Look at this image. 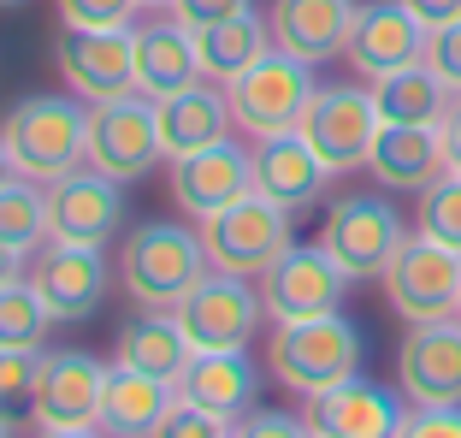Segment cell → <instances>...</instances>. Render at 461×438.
<instances>
[{
	"mask_svg": "<svg viewBox=\"0 0 461 438\" xmlns=\"http://www.w3.org/2000/svg\"><path fill=\"white\" fill-rule=\"evenodd\" d=\"M207 273H213V267H207L202 232L172 225V219H142L119 249V278H124V290H131V302L149 308V315H172Z\"/></svg>",
	"mask_w": 461,
	"mask_h": 438,
	"instance_id": "6da1fadb",
	"label": "cell"
},
{
	"mask_svg": "<svg viewBox=\"0 0 461 438\" xmlns=\"http://www.w3.org/2000/svg\"><path fill=\"white\" fill-rule=\"evenodd\" d=\"M36 438H107L101 426H41Z\"/></svg>",
	"mask_w": 461,
	"mask_h": 438,
	"instance_id": "7bdbcfd3",
	"label": "cell"
},
{
	"mask_svg": "<svg viewBox=\"0 0 461 438\" xmlns=\"http://www.w3.org/2000/svg\"><path fill=\"white\" fill-rule=\"evenodd\" d=\"M230 438H313L308 415H285V409H255V415H237Z\"/></svg>",
	"mask_w": 461,
	"mask_h": 438,
	"instance_id": "8d00e7d4",
	"label": "cell"
},
{
	"mask_svg": "<svg viewBox=\"0 0 461 438\" xmlns=\"http://www.w3.org/2000/svg\"><path fill=\"white\" fill-rule=\"evenodd\" d=\"M154 160H166V149L149 96H119L89 107V166L95 172H107L113 184H136L154 172Z\"/></svg>",
	"mask_w": 461,
	"mask_h": 438,
	"instance_id": "8fae6325",
	"label": "cell"
},
{
	"mask_svg": "<svg viewBox=\"0 0 461 438\" xmlns=\"http://www.w3.org/2000/svg\"><path fill=\"white\" fill-rule=\"evenodd\" d=\"M366 172L379 190H414L420 196L432 178H444V131L438 124H379L373 154H366Z\"/></svg>",
	"mask_w": 461,
	"mask_h": 438,
	"instance_id": "7402d4cb",
	"label": "cell"
},
{
	"mask_svg": "<svg viewBox=\"0 0 461 438\" xmlns=\"http://www.w3.org/2000/svg\"><path fill=\"white\" fill-rule=\"evenodd\" d=\"M101 391H107V361L89 350H41L36 368V426H101Z\"/></svg>",
	"mask_w": 461,
	"mask_h": 438,
	"instance_id": "2e32d148",
	"label": "cell"
},
{
	"mask_svg": "<svg viewBox=\"0 0 461 438\" xmlns=\"http://www.w3.org/2000/svg\"><path fill=\"white\" fill-rule=\"evenodd\" d=\"M0 438H13V421H0Z\"/></svg>",
	"mask_w": 461,
	"mask_h": 438,
	"instance_id": "f6af8a7d",
	"label": "cell"
},
{
	"mask_svg": "<svg viewBox=\"0 0 461 438\" xmlns=\"http://www.w3.org/2000/svg\"><path fill=\"white\" fill-rule=\"evenodd\" d=\"M290 207L267 202L260 190H249L243 202H230L225 214H213L202 225V249L213 273H237V278H260L272 260L296 243V225H290Z\"/></svg>",
	"mask_w": 461,
	"mask_h": 438,
	"instance_id": "5b68a950",
	"label": "cell"
},
{
	"mask_svg": "<svg viewBox=\"0 0 461 438\" xmlns=\"http://www.w3.org/2000/svg\"><path fill=\"white\" fill-rule=\"evenodd\" d=\"M366 89H373V107L384 124H444L449 101H456L438 83V71H426V59L408 71H391V78H373Z\"/></svg>",
	"mask_w": 461,
	"mask_h": 438,
	"instance_id": "f1b7e54d",
	"label": "cell"
},
{
	"mask_svg": "<svg viewBox=\"0 0 461 438\" xmlns=\"http://www.w3.org/2000/svg\"><path fill=\"white\" fill-rule=\"evenodd\" d=\"M396 391L414 409H456L461 403V315L402 332V343H396Z\"/></svg>",
	"mask_w": 461,
	"mask_h": 438,
	"instance_id": "4fadbf2b",
	"label": "cell"
},
{
	"mask_svg": "<svg viewBox=\"0 0 461 438\" xmlns=\"http://www.w3.org/2000/svg\"><path fill=\"white\" fill-rule=\"evenodd\" d=\"M177 397H190V403H202V409L237 421V415H249V403L260 397V373H255V361H249V350H195L190 368L177 373Z\"/></svg>",
	"mask_w": 461,
	"mask_h": 438,
	"instance_id": "cb8c5ba5",
	"label": "cell"
},
{
	"mask_svg": "<svg viewBox=\"0 0 461 438\" xmlns=\"http://www.w3.org/2000/svg\"><path fill=\"white\" fill-rule=\"evenodd\" d=\"M13 172H18V166H13V154H6V142H0V184L13 178Z\"/></svg>",
	"mask_w": 461,
	"mask_h": 438,
	"instance_id": "ee69618b",
	"label": "cell"
},
{
	"mask_svg": "<svg viewBox=\"0 0 461 438\" xmlns=\"http://www.w3.org/2000/svg\"><path fill=\"white\" fill-rule=\"evenodd\" d=\"M13 278H24V249L0 243V285H13Z\"/></svg>",
	"mask_w": 461,
	"mask_h": 438,
	"instance_id": "b9f144b4",
	"label": "cell"
},
{
	"mask_svg": "<svg viewBox=\"0 0 461 438\" xmlns=\"http://www.w3.org/2000/svg\"><path fill=\"white\" fill-rule=\"evenodd\" d=\"M396 438H461V403L456 409H414V403H408Z\"/></svg>",
	"mask_w": 461,
	"mask_h": 438,
	"instance_id": "f35d334b",
	"label": "cell"
},
{
	"mask_svg": "<svg viewBox=\"0 0 461 438\" xmlns=\"http://www.w3.org/2000/svg\"><path fill=\"white\" fill-rule=\"evenodd\" d=\"M142 6H172V0H142Z\"/></svg>",
	"mask_w": 461,
	"mask_h": 438,
	"instance_id": "bcb514c9",
	"label": "cell"
},
{
	"mask_svg": "<svg viewBox=\"0 0 461 438\" xmlns=\"http://www.w3.org/2000/svg\"><path fill=\"white\" fill-rule=\"evenodd\" d=\"M54 66L59 78L71 83L77 101H119L136 96V30H77V24H59L54 36Z\"/></svg>",
	"mask_w": 461,
	"mask_h": 438,
	"instance_id": "30bf717a",
	"label": "cell"
},
{
	"mask_svg": "<svg viewBox=\"0 0 461 438\" xmlns=\"http://www.w3.org/2000/svg\"><path fill=\"white\" fill-rule=\"evenodd\" d=\"M444 160H449V172H461V96L449 101V113H444Z\"/></svg>",
	"mask_w": 461,
	"mask_h": 438,
	"instance_id": "60d3db41",
	"label": "cell"
},
{
	"mask_svg": "<svg viewBox=\"0 0 461 438\" xmlns=\"http://www.w3.org/2000/svg\"><path fill=\"white\" fill-rule=\"evenodd\" d=\"M54 326H59L54 308L41 302V290L30 278L0 285V350H41Z\"/></svg>",
	"mask_w": 461,
	"mask_h": 438,
	"instance_id": "4dcf8cb0",
	"label": "cell"
},
{
	"mask_svg": "<svg viewBox=\"0 0 461 438\" xmlns=\"http://www.w3.org/2000/svg\"><path fill=\"white\" fill-rule=\"evenodd\" d=\"M408 415V397L402 391H384L373 379H343L320 397H308V426L313 438H396Z\"/></svg>",
	"mask_w": 461,
	"mask_h": 438,
	"instance_id": "ac0fdd59",
	"label": "cell"
},
{
	"mask_svg": "<svg viewBox=\"0 0 461 438\" xmlns=\"http://www.w3.org/2000/svg\"><path fill=\"white\" fill-rule=\"evenodd\" d=\"M272 48L308 59V66H326L343 54L355 24V0H272Z\"/></svg>",
	"mask_w": 461,
	"mask_h": 438,
	"instance_id": "44dd1931",
	"label": "cell"
},
{
	"mask_svg": "<svg viewBox=\"0 0 461 438\" xmlns=\"http://www.w3.org/2000/svg\"><path fill=\"white\" fill-rule=\"evenodd\" d=\"M414 232L438 237V243L461 249V172H444L420 190V207H414Z\"/></svg>",
	"mask_w": 461,
	"mask_h": 438,
	"instance_id": "1f68e13d",
	"label": "cell"
},
{
	"mask_svg": "<svg viewBox=\"0 0 461 438\" xmlns=\"http://www.w3.org/2000/svg\"><path fill=\"white\" fill-rule=\"evenodd\" d=\"M343 59L355 66V78H391L426 59V24L408 13L402 0H366L355 6L349 41H343Z\"/></svg>",
	"mask_w": 461,
	"mask_h": 438,
	"instance_id": "5bb4252c",
	"label": "cell"
},
{
	"mask_svg": "<svg viewBox=\"0 0 461 438\" xmlns=\"http://www.w3.org/2000/svg\"><path fill=\"white\" fill-rule=\"evenodd\" d=\"M30 285L41 290V302L54 308L59 326L89 320L107 302V255L83 249V243H48L36 260V273H30Z\"/></svg>",
	"mask_w": 461,
	"mask_h": 438,
	"instance_id": "ffe728a7",
	"label": "cell"
},
{
	"mask_svg": "<svg viewBox=\"0 0 461 438\" xmlns=\"http://www.w3.org/2000/svg\"><path fill=\"white\" fill-rule=\"evenodd\" d=\"M320 243L338 260L349 278H384L391 255L408 243V219L396 214L384 196L373 190H349L326 207V225H320Z\"/></svg>",
	"mask_w": 461,
	"mask_h": 438,
	"instance_id": "52a82bcc",
	"label": "cell"
},
{
	"mask_svg": "<svg viewBox=\"0 0 461 438\" xmlns=\"http://www.w3.org/2000/svg\"><path fill=\"white\" fill-rule=\"evenodd\" d=\"M172 320L190 338V350H249L255 326L267 320V308H260V285H249L237 273H207L172 308Z\"/></svg>",
	"mask_w": 461,
	"mask_h": 438,
	"instance_id": "7c38bea8",
	"label": "cell"
},
{
	"mask_svg": "<svg viewBox=\"0 0 461 438\" xmlns=\"http://www.w3.org/2000/svg\"><path fill=\"white\" fill-rule=\"evenodd\" d=\"M202 83V59H195V36L177 18L136 30V96L166 101L177 89Z\"/></svg>",
	"mask_w": 461,
	"mask_h": 438,
	"instance_id": "d4e9b609",
	"label": "cell"
},
{
	"mask_svg": "<svg viewBox=\"0 0 461 438\" xmlns=\"http://www.w3.org/2000/svg\"><path fill=\"white\" fill-rule=\"evenodd\" d=\"M36 368L41 350H0V421L36 409Z\"/></svg>",
	"mask_w": 461,
	"mask_h": 438,
	"instance_id": "d6a6232c",
	"label": "cell"
},
{
	"mask_svg": "<svg viewBox=\"0 0 461 438\" xmlns=\"http://www.w3.org/2000/svg\"><path fill=\"white\" fill-rule=\"evenodd\" d=\"M260 54H272V24L260 13L225 18L213 30H195V59H202L207 83H230L237 71H249Z\"/></svg>",
	"mask_w": 461,
	"mask_h": 438,
	"instance_id": "83f0119b",
	"label": "cell"
},
{
	"mask_svg": "<svg viewBox=\"0 0 461 438\" xmlns=\"http://www.w3.org/2000/svg\"><path fill=\"white\" fill-rule=\"evenodd\" d=\"M142 0H54L59 24H77V30H124L136 18Z\"/></svg>",
	"mask_w": 461,
	"mask_h": 438,
	"instance_id": "e575fe53",
	"label": "cell"
},
{
	"mask_svg": "<svg viewBox=\"0 0 461 438\" xmlns=\"http://www.w3.org/2000/svg\"><path fill=\"white\" fill-rule=\"evenodd\" d=\"M402 6H408L414 18H420L426 30H438V24H456V18H461V0H402Z\"/></svg>",
	"mask_w": 461,
	"mask_h": 438,
	"instance_id": "ab89813d",
	"label": "cell"
},
{
	"mask_svg": "<svg viewBox=\"0 0 461 438\" xmlns=\"http://www.w3.org/2000/svg\"><path fill=\"white\" fill-rule=\"evenodd\" d=\"M124 225V184H113L107 172H66L59 184H48V243H83L107 249V237Z\"/></svg>",
	"mask_w": 461,
	"mask_h": 438,
	"instance_id": "9a60e30c",
	"label": "cell"
},
{
	"mask_svg": "<svg viewBox=\"0 0 461 438\" xmlns=\"http://www.w3.org/2000/svg\"><path fill=\"white\" fill-rule=\"evenodd\" d=\"M172 397H177V385L113 361L107 391H101V433L107 438H154V426H160L166 409H172Z\"/></svg>",
	"mask_w": 461,
	"mask_h": 438,
	"instance_id": "484cf974",
	"label": "cell"
},
{
	"mask_svg": "<svg viewBox=\"0 0 461 438\" xmlns=\"http://www.w3.org/2000/svg\"><path fill=\"white\" fill-rule=\"evenodd\" d=\"M0 243L24 249V255L48 243V184L24 178V172L0 184Z\"/></svg>",
	"mask_w": 461,
	"mask_h": 438,
	"instance_id": "f546056e",
	"label": "cell"
},
{
	"mask_svg": "<svg viewBox=\"0 0 461 438\" xmlns=\"http://www.w3.org/2000/svg\"><path fill=\"white\" fill-rule=\"evenodd\" d=\"M379 124L384 119H379V107H373V89H355V83H320L296 131L313 142V154L343 178V172H361V166H366Z\"/></svg>",
	"mask_w": 461,
	"mask_h": 438,
	"instance_id": "9c48e42d",
	"label": "cell"
},
{
	"mask_svg": "<svg viewBox=\"0 0 461 438\" xmlns=\"http://www.w3.org/2000/svg\"><path fill=\"white\" fill-rule=\"evenodd\" d=\"M426 71H438V83L449 96H461V18L426 30Z\"/></svg>",
	"mask_w": 461,
	"mask_h": 438,
	"instance_id": "d590c367",
	"label": "cell"
},
{
	"mask_svg": "<svg viewBox=\"0 0 461 438\" xmlns=\"http://www.w3.org/2000/svg\"><path fill=\"white\" fill-rule=\"evenodd\" d=\"M190 338L177 332V320L172 315H142L131 320V326H119V343H113V361L119 368H136V373H154V379H166V385H177V373L190 368Z\"/></svg>",
	"mask_w": 461,
	"mask_h": 438,
	"instance_id": "4316f807",
	"label": "cell"
},
{
	"mask_svg": "<svg viewBox=\"0 0 461 438\" xmlns=\"http://www.w3.org/2000/svg\"><path fill=\"white\" fill-rule=\"evenodd\" d=\"M255 285H260V308H267V320H272V326H285V320H313V315L343 308V290H349L355 278L326 255V243H290L285 255L255 278Z\"/></svg>",
	"mask_w": 461,
	"mask_h": 438,
	"instance_id": "ba28073f",
	"label": "cell"
},
{
	"mask_svg": "<svg viewBox=\"0 0 461 438\" xmlns=\"http://www.w3.org/2000/svg\"><path fill=\"white\" fill-rule=\"evenodd\" d=\"M249 190H255V160L230 137L213 142V149H202V154L172 160V202L184 207V219H195V225L225 214L230 202H243Z\"/></svg>",
	"mask_w": 461,
	"mask_h": 438,
	"instance_id": "e0dca14e",
	"label": "cell"
},
{
	"mask_svg": "<svg viewBox=\"0 0 461 438\" xmlns=\"http://www.w3.org/2000/svg\"><path fill=\"white\" fill-rule=\"evenodd\" d=\"M230 426L237 421H225V415L202 409V403H190V397H172V409L160 415L154 438H230Z\"/></svg>",
	"mask_w": 461,
	"mask_h": 438,
	"instance_id": "836d02e7",
	"label": "cell"
},
{
	"mask_svg": "<svg viewBox=\"0 0 461 438\" xmlns=\"http://www.w3.org/2000/svg\"><path fill=\"white\" fill-rule=\"evenodd\" d=\"M361 356H366V343L355 332V320H343V308L313 315V320H285V326H272V343H267L272 379L285 391H296V397H320L331 385L355 379Z\"/></svg>",
	"mask_w": 461,
	"mask_h": 438,
	"instance_id": "7a4b0ae2",
	"label": "cell"
},
{
	"mask_svg": "<svg viewBox=\"0 0 461 438\" xmlns=\"http://www.w3.org/2000/svg\"><path fill=\"white\" fill-rule=\"evenodd\" d=\"M313 89H320V83H313L308 59L272 48V54H260L249 71H237V78L225 83L230 124L249 131V142L255 137H278V131H296L302 113H308V101H313Z\"/></svg>",
	"mask_w": 461,
	"mask_h": 438,
	"instance_id": "277c9868",
	"label": "cell"
},
{
	"mask_svg": "<svg viewBox=\"0 0 461 438\" xmlns=\"http://www.w3.org/2000/svg\"><path fill=\"white\" fill-rule=\"evenodd\" d=\"M154 124H160L166 160L202 154V149H213V142H225L230 131H237L225 89H207V78L190 83V89H177V96H166V101H154Z\"/></svg>",
	"mask_w": 461,
	"mask_h": 438,
	"instance_id": "603a6c76",
	"label": "cell"
},
{
	"mask_svg": "<svg viewBox=\"0 0 461 438\" xmlns=\"http://www.w3.org/2000/svg\"><path fill=\"white\" fill-rule=\"evenodd\" d=\"M0 6H24V0H0Z\"/></svg>",
	"mask_w": 461,
	"mask_h": 438,
	"instance_id": "7dc6e473",
	"label": "cell"
},
{
	"mask_svg": "<svg viewBox=\"0 0 461 438\" xmlns=\"http://www.w3.org/2000/svg\"><path fill=\"white\" fill-rule=\"evenodd\" d=\"M243 13H255V0H172V18L190 30V36L225 24V18H243Z\"/></svg>",
	"mask_w": 461,
	"mask_h": 438,
	"instance_id": "74e56055",
	"label": "cell"
},
{
	"mask_svg": "<svg viewBox=\"0 0 461 438\" xmlns=\"http://www.w3.org/2000/svg\"><path fill=\"white\" fill-rule=\"evenodd\" d=\"M384 302L408 326L461 315V249L438 243L426 232H408V243L384 267Z\"/></svg>",
	"mask_w": 461,
	"mask_h": 438,
	"instance_id": "8992f818",
	"label": "cell"
},
{
	"mask_svg": "<svg viewBox=\"0 0 461 438\" xmlns=\"http://www.w3.org/2000/svg\"><path fill=\"white\" fill-rule=\"evenodd\" d=\"M249 160H255V190L267 196V202L290 207V214H302V207H313L320 196H326V184L338 178L320 154H313V142L302 137V131H278V137H255V149H249Z\"/></svg>",
	"mask_w": 461,
	"mask_h": 438,
	"instance_id": "d6986e66",
	"label": "cell"
},
{
	"mask_svg": "<svg viewBox=\"0 0 461 438\" xmlns=\"http://www.w3.org/2000/svg\"><path fill=\"white\" fill-rule=\"evenodd\" d=\"M0 142L24 178L59 184L89 160V107H77L71 96H24L0 119Z\"/></svg>",
	"mask_w": 461,
	"mask_h": 438,
	"instance_id": "3957f363",
	"label": "cell"
}]
</instances>
